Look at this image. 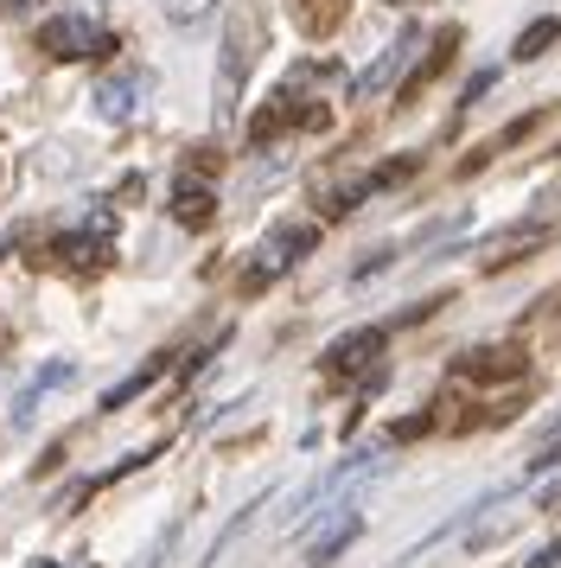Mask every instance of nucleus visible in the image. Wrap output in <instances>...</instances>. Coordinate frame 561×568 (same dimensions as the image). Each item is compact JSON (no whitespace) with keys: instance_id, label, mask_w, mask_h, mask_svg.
I'll list each match as a JSON object with an SVG mask.
<instances>
[{"instance_id":"f257e3e1","label":"nucleus","mask_w":561,"mask_h":568,"mask_svg":"<svg viewBox=\"0 0 561 568\" xmlns=\"http://www.w3.org/2000/svg\"><path fill=\"white\" fill-rule=\"evenodd\" d=\"M255 52H262V13L243 0V7H230L224 45H217V97H211V109H217V129H230V122H236L243 83H249V71H255Z\"/></svg>"},{"instance_id":"f03ea898","label":"nucleus","mask_w":561,"mask_h":568,"mask_svg":"<svg viewBox=\"0 0 561 568\" xmlns=\"http://www.w3.org/2000/svg\"><path fill=\"white\" fill-rule=\"evenodd\" d=\"M326 122H332V109L306 97V64H294V71H287V83H280L275 97L255 109L249 148H275V141H287L294 129H326Z\"/></svg>"},{"instance_id":"7ed1b4c3","label":"nucleus","mask_w":561,"mask_h":568,"mask_svg":"<svg viewBox=\"0 0 561 568\" xmlns=\"http://www.w3.org/2000/svg\"><path fill=\"white\" fill-rule=\"evenodd\" d=\"M313 250H319V224H275V231L262 236L255 262L243 268V294H262V287L280 282L287 268H300Z\"/></svg>"},{"instance_id":"20e7f679","label":"nucleus","mask_w":561,"mask_h":568,"mask_svg":"<svg viewBox=\"0 0 561 568\" xmlns=\"http://www.w3.org/2000/svg\"><path fill=\"white\" fill-rule=\"evenodd\" d=\"M549 231H561V192H549V199H536L517 224H510L498 243H491V256H484V268H504V262L530 256V243H542Z\"/></svg>"},{"instance_id":"39448f33","label":"nucleus","mask_w":561,"mask_h":568,"mask_svg":"<svg viewBox=\"0 0 561 568\" xmlns=\"http://www.w3.org/2000/svg\"><path fill=\"white\" fill-rule=\"evenodd\" d=\"M39 45H45L51 58H96L102 45H109V32H102V20H90V13H58V20L39 27Z\"/></svg>"},{"instance_id":"423d86ee","label":"nucleus","mask_w":561,"mask_h":568,"mask_svg":"<svg viewBox=\"0 0 561 568\" xmlns=\"http://www.w3.org/2000/svg\"><path fill=\"white\" fill-rule=\"evenodd\" d=\"M415 166H421V160H415V154H402V160H382V166H370L364 180L338 185V192H332V199H326V211H332V217H345V211H357V205H364V199H377V192H389V185H402L408 173H415Z\"/></svg>"},{"instance_id":"0eeeda50","label":"nucleus","mask_w":561,"mask_h":568,"mask_svg":"<svg viewBox=\"0 0 561 568\" xmlns=\"http://www.w3.org/2000/svg\"><path fill=\"white\" fill-rule=\"evenodd\" d=\"M109 250H115V217H109V211H96L83 231L58 236V262H71V268H102Z\"/></svg>"},{"instance_id":"6e6552de","label":"nucleus","mask_w":561,"mask_h":568,"mask_svg":"<svg viewBox=\"0 0 561 568\" xmlns=\"http://www.w3.org/2000/svg\"><path fill=\"white\" fill-rule=\"evenodd\" d=\"M382 345H389V333H382V326H357V333L332 338L326 377H357V371H370V364L382 358Z\"/></svg>"},{"instance_id":"1a4fd4ad","label":"nucleus","mask_w":561,"mask_h":568,"mask_svg":"<svg viewBox=\"0 0 561 568\" xmlns=\"http://www.w3.org/2000/svg\"><path fill=\"white\" fill-rule=\"evenodd\" d=\"M166 211H173L178 231H204V224L217 217V185L198 180V173H178V185H173V199H166Z\"/></svg>"},{"instance_id":"9d476101","label":"nucleus","mask_w":561,"mask_h":568,"mask_svg":"<svg viewBox=\"0 0 561 568\" xmlns=\"http://www.w3.org/2000/svg\"><path fill=\"white\" fill-rule=\"evenodd\" d=\"M530 358L517 352V345H484L472 358H459V377H484V384H498V377H523Z\"/></svg>"},{"instance_id":"9b49d317","label":"nucleus","mask_w":561,"mask_h":568,"mask_svg":"<svg viewBox=\"0 0 561 568\" xmlns=\"http://www.w3.org/2000/svg\"><path fill=\"white\" fill-rule=\"evenodd\" d=\"M415 45H421V32H402V39H396V45H389V52H382L377 64H370V71L351 83V90H357V97H377V90H389V78H396L408 58H415Z\"/></svg>"},{"instance_id":"f8f14e48","label":"nucleus","mask_w":561,"mask_h":568,"mask_svg":"<svg viewBox=\"0 0 561 568\" xmlns=\"http://www.w3.org/2000/svg\"><path fill=\"white\" fill-rule=\"evenodd\" d=\"M141 109V78H102L96 83V115L102 122H128Z\"/></svg>"},{"instance_id":"ddd939ff","label":"nucleus","mask_w":561,"mask_h":568,"mask_svg":"<svg viewBox=\"0 0 561 568\" xmlns=\"http://www.w3.org/2000/svg\"><path fill=\"white\" fill-rule=\"evenodd\" d=\"M287 7H294L306 39H332V32L345 27V0H287Z\"/></svg>"},{"instance_id":"4468645a","label":"nucleus","mask_w":561,"mask_h":568,"mask_svg":"<svg viewBox=\"0 0 561 568\" xmlns=\"http://www.w3.org/2000/svg\"><path fill=\"white\" fill-rule=\"evenodd\" d=\"M357 530H364V517H357V511H332V517H326V530L313 537V568H326L332 556L345 549V542H357Z\"/></svg>"},{"instance_id":"2eb2a0df","label":"nucleus","mask_w":561,"mask_h":568,"mask_svg":"<svg viewBox=\"0 0 561 568\" xmlns=\"http://www.w3.org/2000/svg\"><path fill=\"white\" fill-rule=\"evenodd\" d=\"M555 39H561V20H536V27H523V32H517V45H510V58H517V64H530V58H542L549 45H555Z\"/></svg>"},{"instance_id":"dca6fc26","label":"nucleus","mask_w":561,"mask_h":568,"mask_svg":"<svg viewBox=\"0 0 561 568\" xmlns=\"http://www.w3.org/2000/svg\"><path fill=\"white\" fill-rule=\"evenodd\" d=\"M160 371H166V358L141 364V371H134V377H122V384H115V389H109V396H102V409H122V403H134V396H141V389H147L153 377H160Z\"/></svg>"},{"instance_id":"f3484780","label":"nucleus","mask_w":561,"mask_h":568,"mask_svg":"<svg viewBox=\"0 0 561 568\" xmlns=\"http://www.w3.org/2000/svg\"><path fill=\"white\" fill-rule=\"evenodd\" d=\"M211 7H217V0H160V13H166L173 27H198V20H211Z\"/></svg>"},{"instance_id":"a211bd4d","label":"nucleus","mask_w":561,"mask_h":568,"mask_svg":"<svg viewBox=\"0 0 561 568\" xmlns=\"http://www.w3.org/2000/svg\"><path fill=\"white\" fill-rule=\"evenodd\" d=\"M523 568H561V542H549V549H536V562H523Z\"/></svg>"},{"instance_id":"6ab92c4d","label":"nucleus","mask_w":561,"mask_h":568,"mask_svg":"<svg viewBox=\"0 0 561 568\" xmlns=\"http://www.w3.org/2000/svg\"><path fill=\"white\" fill-rule=\"evenodd\" d=\"M542 511H561V479H555L549 491H542Z\"/></svg>"},{"instance_id":"aec40b11","label":"nucleus","mask_w":561,"mask_h":568,"mask_svg":"<svg viewBox=\"0 0 561 568\" xmlns=\"http://www.w3.org/2000/svg\"><path fill=\"white\" fill-rule=\"evenodd\" d=\"M26 7H32V0H0V13H26Z\"/></svg>"},{"instance_id":"412c9836","label":"nucleus","mask_w":561,"mask_h":568,"mask_svg":"<svg viewBox=\"0 0 561 568\" xmlns=\"http://www.w3.org/2000/svg\"><path fill=\"white\" fill-rule=\"evenodd\" d=\"M32 568H58V562H32Z\"/></svg>"},{"instance_id":"4be33fe9","label":"nucleus","mask_w":561,"mask_h":568,"mask_svg":"<svg viewBox=\"0 0 561 568\" xmlns=\"http://www.w3.org/2000/svg\"><path fill=\"white\" fill-rule=\"evenodd\" d=\"M389 7H408V0H389Z\"/></svg>"}]
</instances>
